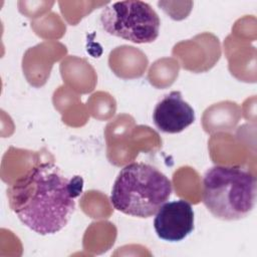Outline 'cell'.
<instances>
[{
  "label": "cell",
  "instance_id": "obj_1",
  "mask_svg": "<svg viewBox=\"0 0 257 257\" xmlns=\"http://www.w3.org/2000/svg\"><path fill=\"white\" fill-rule=\"evenodd\" d=\"M82 188L81 177L66 176L53 163H40L8 187V204L30 230L51 235L71 219Z\"/></svg>",
  "mask_w": 257,
  "mask_h": 257
},
{
  "label": "cell",
  "instance_id": "obj_2",
  "mask_svg": "<svg viewBox=\"0 0 257 257\" xmlns=\"http://www.w3.org/2000/svg\"><path fill=\"white\" fill-rule=\"evenodd\" d=\"M170 179L157 168L145 163L123 167L111 189L110 203L125 215L150 218L171 197Z\"/></svg>",
  "mask_w": 257,
  "mask_h": 257
},
{
  "label": "cell",
  "instance_id": "obj_3",
  "mask_svg": "<svg viewBox=\"0 0 257 257\" xmlns=\"http://www.w3.org/2000/svg\"><path fill=\"white\" fill-rule=\"evenodd\" d=\"M256 192V178L239 166H214L203 178V203L214 217L223 221L247 217L255 207Z\"/></svg>",
  "mask_w": 257,
  "mask_h": 257
},
{
  "label": "cell",
  "instance_id": "obj_4",
  "mask_svg": "<svg viewBox=\"0 0 257 257\" xmlns=\"http://www.w3.org/2000/svg\"><path fill=\"white\" fill-rule=\"evenodd\" d=\"M99 20L106 33L138 44L151 43L160 33V17L144 1L127 0L108 4L102 9Z\"/></svg>",
  "mask_w": 257,
  "mask_h": 257
},
{
  "label": "cell",
  "instance_id": "obj_5",
  "mask_svg": "<svg viewBox=\"0 0 257 257\" xmlns=\"http://www.w3.org/2000/svg\"><path fill=\"white\" fill-rule=\"evenodd\" d=\"M195 214L185 200L166 202L156 213L154 229L158 237L168 242H180L194 230Z\"/></svg>",
  "mask_w": 257,
  "mask_h": 257
},
{
  "label": "cell",
  "instance_id": "obj_6",
  "mask_svg": "<svg viewBox=\"0 0 257 257\" xmlns=\"http://www.w3.org/2000/svg\"><path fill=\"white\" fill-rule=\"evenodd\" d=\"M153 120L160 132L178 134L195 121L194 108L178 90L166 94L155 106Z\"/></svg>",
  "mask_w": 257,
  "mask_h": 257
}]
</instances>
